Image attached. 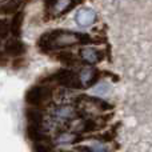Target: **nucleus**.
<instances>
[{"instance_id": "obj_1", "label": "nucleus", "mask_w": 152, "mask_h": 152, "mask_svg": "<svg viewBox=\"0 0 152 152\" xmlns=\"http://www.w3.org/2000/svg\"><path fill=\"white\" fill-rule=\"evenodd\" d=\"M92 37L87 34H80L67 29H52L44 32L37 40V48L43 53H50L52 51H63L74 45L91 44Z\"/></svg>"}, {"instance_id": "obj_2", "label": "nucleus", "mask_w": 152, "mask_h": 152, "mask_svg": "<svg viewBox=\"0 0 152 152\" xmlns=\"http://www.w3.org/2000/svg\"><path fill=\"white\" fill-rule=\"evenodd\" d=\"M51 99H52V88L47 84L32 86L26 92V103L29 107L43 110L47 104H50Z\"/></svg>"}, {"instance_id": "obj_3", "label": "nucleus", "mask_w": 152, "mask_h": 152, "mask_svg": "<svg viewBox=\"0 0 152 152\" xmlns=\"http://www.w3.org/2000/svg\"><path fill=\"white\" fill-rule=\"evenodd\" d=\"M48 81H53V83L59 84V86L64 87V88L69 89H83L79 79V74L72 69H58L56 72H53L52 75H50L47 77ZM47 81V83H48ZM45 83V84H47Z\"/></svg>"}, {"instance_id": "obj_4", "label": "nucleus", "mask_w": 152, "mask_h": 152, "mask_svg": "<svg viewBox=\"0 0 152 152\" xmlns=\"http://www.w3.org/2000/svg\"><path fill=\"white\" fill-rule=\"evenodd\" d=\"M77 3L79 0H47L45 5L47 10H51L50 13L52 18H59L74 10Z\"/></svg>"}, {"instance_id": "obj_5", "label": "nucleus", "mask_w": 152, "mask_h": 152, "mask_svg": "<svg viewBox=\"0 0 152 152\" xmlns=\"http://www.w3.org/2000/svg\"><path fill=\"white\" fill-rule=\"evenodd\" d=\"M77 74H79V79H80L83 89L96 86L97 81L100 80V76H102V72L97 68H86V69H81Z\"/></svg>"}, {"instance_id": "obj_6", "label": "nucleus", "mask_w": 152, "mask_h": 152, "mask_svg": "<svg viewBox=\"0 0 152 152\" xmlns=\"http://www.w3.org/2000/svg\"><path fill=\"white\" fill-rule=\"evenodd\" d=\"M79 55H80V59L83 63L86 64H96L103 61L104 59V52L100 50H96V48H91V47H83L79 51Z\"/></svg>"}, {"instance_id": "obj_7", "label": "nucleus", "mask_w": 152, "mask_h": 152, "mask_svg": "<svg viewBox=\"0 0 152 152\" xmlns=\"http://www.w3.org/2000/svg\"><path fill=\"white\" fill-rule=\"evenodd\" d=\"M4 52L8 56H13V58H20L21 55L26 53V45L18 37H12V39H7L4 44Z\"/></svg>"}, {"instance_id": "obj_8", "label": "nucleus", "mask_w": 152, "mask_h": 152, "mask_svg": "<svg viewBox=\"0 0 152 152\" xmlns=\"http://www.w3.org/2000/svg\"><path fill=\"white\" fill-rule=\"evenodd\" d=\"M75 20L79 27H89L96 21V12L91 8H81L76 12Z\"/></svg>"}, {"instance_id": "obj_9", "label": "nucleus", "mask_w": 152, "mask_h": 152, "mask_svg": "<svg viewBox=\"0 0 152 152\" xmlns=\"http://www.w3.org/2000/svg\"><path fill=\"white\" fill-rule=\"evenodd\" d=\"M26 134H27V139H29L32 143H42V142H52L50 135L45 134V131L43 129V127H37V126H27L26 128Z\"/></svg>"}, {"instance_id": "obj_10", "label": "nucleus", "mask_w": 152, "mask_h": 152, "mask_svg": "<svg viewBox=\"0 0 152 152\" xmlns=\"http://www.w3.org/2000/svg\"><path fill=\"white\" fill-rule=\"evenodd\" d=\"M26 119L29 126L43 127L44 126V111L42 108L28 107L26 110Z\"/></svg>"}, {"instance_id": "obj_11", "label": "nucleus", "mask_w": 152, "mask_h": 152, "mask_svg": "<svg viewBox=\"0 0 152 152\" xmlns=\"http://www.w3.org/2000/svg\"><path fill=\"white\" fill-rule=\"evenodd\" d=\"M86 137L76 132H61L55 137V144L58 145H74L83 142Z\"/></svg>"}, {"instance_id": "obj_12", "label": "nucleus", "mask_w": 152, "mask_h": 152, "mask_svg": "<svg viewBox=\"0 0 152 152\" xmlns=\"http://www.w3.org/2000/svg\"><path fill=\"white\" fill-rule=\"evenodd\" d=\"M88 103V104L94 105L96 107L97 110L100 111H111L113 110V105L110 104L108 102L105 100H102L99 97H92V96H88V95H80V96L76 97V103Z\"/></svg>"}, {"instance_id": "obj_13", "label": "nucleus", "mask_w": 152, "mask_h": 152, "mask_svg": "<svg viewBox=\"0 0 152 152\" xmlns=\"http://www.w3.org/2000/svg\"><path fill=\"white\" fill-rule=\"evenodd\" d=\"M77 113H79V111L75 110L74 107L63 104V105L56 107L53 115H55V118L60 121H68V120H72V119L77 118Z\"/></svg>"}, {"instance_id": "obj_14", "label": "nucleus", "mask_w": 152, "mask_h": 152, "mask_svg": "<svg viewBox=\"0 0 152 152\" xmlns=\"http://www.w3.org/2000/svg\"><path fill=\"white\" fill-rule=\"evenodd\" d=\"M52 58L56 59L58 61H61V63L67 64V66H76V64L80 63V59H77L72 52L69 51H58V52L52 53ZM83 63V61H81Z\"/></svg>"}, {"instance_id": "obj_15", "label": "nucleus", "mask_w": 152, "mask_h": 152, "mask_svg": "<svg viewBox=\"0 0 152 152\" xmlns=\"http://www.w3.org/2000/svg\"><path fill=\"white\" fill-rule=\"evenodd\" d=\"M23 4L24 0H8L7 3L0 5V13L1 15H16L18 12H20Z\"/></svg>"}, {"instance_id": "obj_16", "label": "nucleus", "mask_w": 152, "mask_h": 152, "mask_svg": "<svg viewBox=\"0 0 152 152\" xmlns=\"http://www.w3.org/2000/svg\"><path fill=\"white\" fill-rule=\"evenodd\" d=\"M24 21V13L18 12L16 15H13L12 20H11V34L13 35V37H19L21 35V27H23Z\"/></svg>"}, {"instance_id": "obj_17", "label": "nucleus", "mask_w": 152, "mask_h": 152, "mask_svg": "<svg viewBox=\"0 0 152 152\" xmlns=\"http://www.w3.org/2000/svg\"><path fill=\"white\" fill-rule=\"evenodd\" d=\"M32 152H55V143L52 142L35 143L34 147H32Z\"/></svg>"}, {"instance_id": "obj_18", "label": "nucleus", "mask_w": 152, "mask_h": 152, "mask_svg": "<svg viewBox=\"0 0 152 152\" xmlns=\"http://www.w3.org/2000/svg\"><path fill=\"white\" fill-rule=\"evenodd\" d=\"M11 34V23L5 18L0 19V39H8Z\"/></svg>"}, {"instance_id": "obj_19", "label": "nucleus", "mask_w": 152, "mask_h": 152, "mask_svg": "<svg viewBox=\"0 0 152 152\" xmlns=\"http://www.w3.org/2000/svg\"><path fill=\"white\" fill-rule=\"evenodd\" d=\"M89 152H110V148L105 143L99 142V140H95L91 145H88Z\"/></svg>"}, {"instance_id": "obj_20", "label": "nucleus", "mask_w": 152, "mask_h": 152, "mask_svg": "<svg viewBox=\"0 0 152 152\" xmlns=\"http://www.w3.org/2000/svg\"><path fill=\"white\" fill-rule=\"evenodd\" d=\"M26 66V59H21V58H16L15 60H13V63H12V67L13 68H18V69H20V68H23V67Z\"/></svg>"}, {"instance_id": "obj_21", "label": "nucleus", "mask_w": 152, "mask_h": 152, "mask_svg": "<svg viewBox=\"0 0 152 152\" xmlns=\"http://www.w3.org/2000/svg\"><path fill=\"white\" fill-rule=\"evenodd\" d=\"M8 66V55L5 52H0V67Z\"/></svg>"}, {"instance_id": "obj_22", "label": "nucleus", "mask_w": 152, "mask_h": 152, "mask_svg": "<svg viewBox=\"0 0 152 152\" xmlns=\"http://www.w3.org/2000/svg\"><path fill=\"white\" fill-rule=\"evenodd\" d=\"M45 1H47V0H45Z\"/></svg>"}, {"instance_id": "obj_23", "label": "nucleus", "mask_w": 152, "mask_h": 152, "mask_svg": "<svg viewBox=\"0 0 152 152\" xmlns=\"http://www.w3.org/2000/svg\"><path fill=\"white\" fill-rule=\"evenodd\" d=\"M0 44H1V43H0Z\"/></svg>"}]
</instances>
